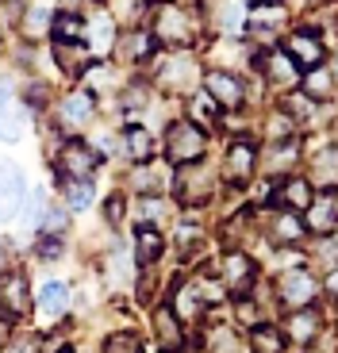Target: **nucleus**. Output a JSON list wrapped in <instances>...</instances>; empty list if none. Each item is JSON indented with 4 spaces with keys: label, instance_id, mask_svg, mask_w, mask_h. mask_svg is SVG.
<instances>
[{
    "label": "nucleus",
    "instance_id": "nucleus-42",
    "mask_svg": "<svg viewBox=\"0 0 338 353\" xmlns=\"http://www.w3.org/2000/svg\"><path fill=\"white\" fill-rule=\"evenodd\" d=\"M27 212H23V223L27 227H43V219H46V200H43V192H35V196H27Z\"/></svg>",
    "mask_w": 338,
    "mask_h": 353
},
{
    "label": "nucleus",
    "instance_id": "nucleus-21",
    "mask_svg": "<svg viewBox=\"0 0 338 353\" xmlns=\"http://www.w3.org/2000/svg\"><path fill=\"white\" fill-rule=\"evenodd\" d=\"M185 323H181L177 315H173V307H158L154 311V334H158V350L166 353H177L181 345H185Z\"/></svg>",
    "mask_w": 338,
    "mask_h": 353
},
{
    "label": "nucleus",
    "instance_id": "nucleus-5",
    "mask_svg": "<svg viewBox=\"0 0 338 353\" xmlns=\"http://www.w3.org/2000/svg\"><path fill=\"white\" fill-rule=\"evenodd\" d=\"M154 77H158V85L166 88V92H188L192 88V81L200 77L204 81V73H200V65H196L192 54H181L173 50L169 58H161V62H154Z\"/></svg>",
    "mask_w": 338,
    "mask_h": 353
},
{
    "label": "nucleus",
    "instance_id": "nucleus-8",
    "mask_svg": "<svg viewBox=\"0 0 338 353\" xmlns=\"http://www.w3.org/2000/svg\"><path fill=\"white\" fill-rule=\"evenodd\" d=\"M219 281L223 288L231 292V296H246L254 284H258V265H254V257L246 254V250H227V254L219 257Z\"/></svg>",
    "mask_w": 338,
    "mask_h": 353
},
{
    "label": "nucleus",
    "instance_id": "nucleus-33",
    "mask_svg": "<svg viewBox=\"0 0 338 353\" xmlns=\"http://www.w3.org/2000/svg\"><path fill=\"white\" fill-rule=\"evenodd\" d=\"M39 307H43V315H62L70 307V288L62 281H46L39 288Z\"/></svg>",
    "mask_w": 338,
    "mask_h": 353
},
{
    "label": "nucleus",
    "instance_id": "nucleus-19",
    "mask_svg": "<svg viewBox=\"0 0 338 353\" xmlns=\"http://www.w3.org/2000/svg\"><path fill=\"white\" fill-rule=\"evenodd\" d=\"M300 92H304V97H312L315 104H327V100H335V92H338V73L330 70L327 62H323V65H315V70H308V73H304Z\"/></svg>",
    "mask_w": 338,
    "mask_h": 353
},
{
    "label": "nucleus",
    "instance_id": "nucleus-20",
    "mask_svg": "<svg viewBox=\"0 0 338 353\" xmlns=\"http://www.w3.org/2000/svg\"><path fill=\"white\" fill-rule=\"evenodd\" d=\"M266 227H269V239L281 242V246H296V242L308 234L304 219H296V212H288V208H281V212H269V215H266Z\"/></svg>",
    "mask_w": 338,
    "mask_h": 353
},
{
    "label": "nucleus",
    "instance_id": "nucleus-30",
    "mask_svg": "<svg viewBox=\"0 0 338 353\" xmlns=\"http://www.w3.org/2000/svg\"><path fill=\"white\" fill-rule=\"evenodd\" d=\"M19 134H23V112L16 108V100H12L8 88L0 85V139L16 142Z\"/></svg>",
    "mask_w": 338,
    "mask_h": 353
},
{
    "label": "nucleus",
    "instance_id": "nucleus-29",
    "mask_svg": "<svg viewBox=\"0 0 338 353\" xmlns=\"http://www.w3.org/2000/svg\"><path fill=\"white\" fill-rule=\"evenodd\" d=\"M85 31H89V50L108 54L112 46H116V19L108 16L104 8L97 12V19H92V23H85Z\"/></svg>",
    "mask_w": 338,
    "mask_h": 353
},
{
    "label": "nucleus",
    "instance_id": "nucleus-44",
    "mask_svg": "<svg viewBox=\"0 0 338 353\" xmlns=\"http://www.w3.org/2000/svg\"><path fill=\"white\" fill-rule=\"evenodd\" d=\"M39 257H46V261H54V257H62V242L54 239V234L39 239Z\"/></svg>",
    "mask_w": 338,
    "mask_h": 353
},
{
    "label": "nucleus",
    "instance_id": "nucleus-46",
    "mask_svg": "<svg viewBox=\"0 0 338 353\" xmlns=\"http://www.w3.org/2000/svg\"><path fill=\"white\" fill-rule=\"evenodd\" d=\"M8 338H12V315H8L4 307H0V345L8 342Z\"/></svg>",
    "mask_w": 338,
    "mask_h": 353
},
{
    "label": "nucleus",
    "instance_id": "nucleus-10",
    "mask_svg": "<svg viewBox=\"0 0 338 353\" xmlns=\"http://www.w3.org/2000/svg\"><path fill=\"white\" fill-rule=\"evenodd\" d=\"M315 292H319V281H315L308 269H285V273L277 276V300L285 303L288 311L312 307Z\"/></svg>",
    "mask_w": 338,
    "mask_h": 353
},
{
    "label": "nucleus",
    "instance_id": "nucleus-9",
    "mask_svg": "<svg viewBox=\"0 0 338 353\" xmlns=\"http://www.w3.org/2000/svg\"><path fill=\"white\" fill-rule=\"evenodd\" d=\"M204 92L219 104V112H239L246 104V81L231 70H208L204 73Z\"/></svg>",
    "mask_w": 338,
    "mask_h": 353
},
{
    "label": "nucleus",
    "instance_id": "nucleus-37",
    "mask_svg": "<svg viewBox=\"0 0 338 353\" xmlns=\"http://www.w3.org/2000/svg\"><path fill=\"white\" fill-rule=\"evenodd\" d=\"M188 119L192 123H219V104H215L208 92H192V100H188Z\"/></svg>",
    "mask_w": 338,
    "mask_h": 353
},
{
    "label": "nucleus",
    "instance_id": "nucleus-1",
    "mask_svg": "<svg viewBox=\"0 0 338 353\" xmlns=\"http://www.w3.org/2000/svg\"><path fill=\"white\" fill-rule=\"evenodd\" d=\"M204 19L196 8H185L181 0H158L150 8V35L158 39V46L166 50H188L200 39Z\"/></svg>",
    "mask_w": 338,
    "mask_h": 353
},
{
    "label": "nucleus",
    "instance_id": "nucleus-39",
    "mask_svg": "<svg viewBox=\"0 0 338 353\" xmlns=\"http://www.w3.org/2000/svg\"><path fill=\"white\" fill-rule=\"evenodd\" d=\"M208 353H242V342L235 338V330L215 327L212 334H208Z\"/></svg>",
    "mask_w": 338,
    "mask_h": 353
},
{
    "label": "nucleus",
    "instance_id": "nucleus-31",
    "mask_svg": "<svg viewBox=\"0 0 338 353\" xmlns=\"http://www.w3.org/2000/svg\"><path fill=\"white\" fill-rule=\"evenodd\" d=\"M50 27H54V12L46 8V4H27V8H23L19 31H23L27 39H43V35H50Z\"/></svg>",
    "mask_w": 338,
    "mask_h": 353
},
{
    "label": "nucleus",
    "instance_id": "nucleus-32",
    "mask_svg": "<svg viewBox=\"0 0 338 353\" xmlns=\"http://www.w3.org/2000/svg\"><path fill=\"white\" fill-rule=\"evenodd\" d=\"M250 353H285V330L281 327H254L250 330Z\"/></svg>",
    "mask_w": 338,
    "mask_h": 353
},
{
    "label": "nucleus",
    "instance_id": "nucleus-38",
    "mask_svg": "<svg viewBox=\"0 0 338 353\" xmlns=\"http://www.w3.org/2000/svg\"><path fill=\"white\" fill-rule=\"evenodd\" d=\"M62 192H66V203H70L73 212H85L92 203V181H66Z\"/></svg>",
    "mask_w": 338,
    "mask_h": 353
},
{
    "label": "nucleus",
    "instance_id": "nucleus-12",
    "mask_svg": "<svg viewBox=\"0 0 338 353\" xmlns=\"http://www.w3.org/2000/svg\"><path fill=\"white\" fill-rule=\"evenodd\" d=\"M304 227L327 239L338 230V188H315L312 203H308V212H304Z\"/></svg>",
    "mask_w": 338,
    "mask_h": 353
},
{
    "label": "nucleus",
    "instance_id": "nucleus-47",
    "mask_svg": "<svg viewBox=\"0 0 338 353\" xmlns=\"http://www.w3.org/2000/svg\"><path fill=\"white\" fill-rule=\"evenodd\" d=\"M250 4H281V0H246V8Z\"/></svg>",
    "mask_w": 338,
    "mask_h": 353
},
{
    "label": "nucleus",
    "instance_id": "nucleus-3",
    "mask_svg": "<svg viewBox=\"0 0 338 353\" xmlns=\"http://www.w3.org/2000/svg\"><path fill=\"white\" fill-rule=\"evenodd\" d=\"M208 154V131L192 119H173L166 131V161L169 165H192Z\"/></svg>",
    "mask_w": 338,
    "mask_h": 353
},
{
    "label": "nucleus",
    "instance_id": "nucleus-15",
    "mask_svg": "<svg viewBox=\"0 0 338 353\" xmlns=\"http://www.w3.org/2000/svg\"><path fill=\"white\" fill-rule=\"evenodd\" d=\"M154 150H158V142H154L150 127H143V123L123 127V134H119V154H123V158L131 161V165L154 161Z\"/></svg>",
    "mask_w": 338,
    "mask_h": 353
},
{
    "label": "nucleus",
    "instance_id": "nucleus-17",
    "mask_svg": "<svg viewBox=\"0 0 338 353\" xmlns=\"http://www.w3.org/2000/svg\"><path fill=\"white\" fill-rule=\"evenodd\" d=\"M312 196H315V185L308 176H285L281 185H273V200L281 203V208H288V212H296V215L308 212Z\"/></svg>",
    "mask_w": 338,
    "mask_h": 353
},
{
    "label": "nucleus",
    "instance_id": "nucleus-41",
    "mask_svg": "<svg viewBox=\"0 0 338 353\" xmlns=\"http://www.w3.org/2000/svg\"><path fill=\"white\" fill-rule=\"evenodd\" d=\"M139 219H143V227L161 223L166 219V203H161L158 196H143V203H139Z\"/></svg>",
    "mask_w": 338,
    "mask_h": 353
},
{
    "label": "nucleus",
    "instance_id": "nucleus-27",
    "mask_svg": "<svg viewBox=\"0 0 338 353\" xmlns=\"http://www.w3.org/2000/svg\"><path fill=\"white\" fill-rule=\"evenodd\" d=\"M169 307H173V315H177L181 323H196V319L204 315V307H208V303L200 300V292H196V284L188 281V284H177V292H173V303H169Z\"/></svg>",
    "mask_w": 338,
    "mask_h": 353
},
{
    "label": "nucleus",
    "instance_id": "nucleus-13",
    "mask_svg": "<svg viewBox=\"0 0 338 353\" xmlns=\"http://www.w3.org/2000/svg\"><path fill=\"white\" fill-rule=\"evenodd\" d=\"M58 169H62L66 181H92V173L100 169V154L85 142H66L62 150H58Z\"/></svg>",
    "mask_w": 338,
    "mask_h": 353
},
{
    "label": "nucleus",
    "instance_id": "nucleus-40",
    "mask_svg": "<svg viewBox=\"0 0 338 353\" xmlns=\"http://www.w3.org/2000/svg\"><path fill=\"white\" fill-rule=\"evenodd\" d=\"M104 353H143V342H139L135 330H119L104 342Z\"/></svg>",
    "mask_w": 338,
    "mask_h": 353
},
{
    "label": "nucleus",
    "instance_id": "nucleus-48",
    "mask_svg": "<svg viewBox=\"0 0 338 353\" xmlns=\"http://www.w3.org/2000/svg\"><path fill=\"white\" fill-rule=\"evenodd\" d=\"M66 353H70V350H66Z\"/></svg>",
    "mask_w": 338,
    "mask_h": 353
},
{
    "label": "nucleus",
    "instance_id": "nucleus-22",
    "mask_svg": "<svg viewBox=\"0 0 338 353\" xmlns=\"http://www.w3.org/2000/svg\"><path fill=\"white\" fill-rule=\"evenodd\" d=\"M127 181H131L135 192H143V196H158L166 185H173V176H169L166 169L158 165V161H143V165H131Z\"/></svg>",
    "mask_w": 338,
    "mask_h": 353
},
{
    "label": "nucleus",
    "instance_id": "nucleus-4",
    "mask_svg": "<svg viewBox=\"0 0 338 353\" xmlns=\"http://www.w3.org/2000/svg\"><path fill=\"white\" fill-rule=\"evenodd\" d=\"M254 70L266 77V85L273 88V92H292V88H300V81H304V70L288 58L285 46L258 50V54H254Z\"/></svg>",
    "mask_w": 338,
    "mask_h": 353
},
{
    "label": "nucleus",
    "instance_id": "nucleus-14",
    "mask_svg": "<svg viewBox=\"0 0 338 353\" xmlns=\"http://www.w3.org/2000/svg\"><path fill=\"white\" fill-rule=\"evenodd\" d=\"M23 200H27V176H23V169L12 165V161H0V219L19 215Z\"/></svg>",
    "mask_w": 338,
    "mask_h": 353
},
{
    "label": "nucleus",
    "instance_id": "nucleus-35",
    "mask_svg": "<svg viewBox=\"0 0 338 353\" xmlns=\"http://www.w3.org/2000/svg\"><path fill=\"white\" fill-rule=\"evenodd\" d=\"M54 39H66V43H85V19L77 12H54Z\"/></svg>",
    "mask_w": 338,
    "mask_h": 353
},
{
    "label": "nucleus",
    "instance_id": "nucleus-2",
    "mask_svg": "<svg viewBox=\"0 0 338 353\" xmlns=\"http://www.w3.org/2000/svg\"><path fill=\"white\" fill-rule=\"evenodd\" d=\"M173 192H177V200L185 208H204L219 192V169L208 165L204 158L192 161V165H177V173H173Z\"/></svg>",
    "mask_w": 338,
    "mask_h": 353
},
{
    "label": "nucleus",
    "instance_id": "nucleus-16",
    "mask_svg": "<svg viewBox=\"0 0 338 353\" xmlns=\"http://www.w3.org/2000/svg\"><path fill=\"white\" fill-rule=\"evenodd\" d=\"M300 139H285V142H269V150L258 154V169H266L269 176L277 173H292L300 165Z\"/></svg>",
    "mask_w": 338,
    "mask_h": 353
},
{
    "label": "nucleus",
    "instance_id": "nucleus-34",
    "mask_svg": "<svg viewBox=\"0 0 338 353\" xmlns=\"http://www.w3.org/2000/svg\"><path fill=\"white\" fill-rule=\"evenodd\" d=\"M296 131H300V127H296V119H292V115H288L281 104H277L273 112L266 115V139H269V142H285V139H296Z\"/></svg>",
    "mask_w": 338,
    "mask_h": 353
},
{
    "label": "nucleus",
    "instance_id": "nucleus-43",
    "mask_svg": "<svg viewBox=\"0 0 338 353\" xmlns=\"http://www.w3.org/2000/svg\"><path fill=\"white\" fill-rule=\"evenodd\" d=\"M85 77H89V85L104 88L108 81H112V65H108V62H97V65H92V62H89V70H85Z\"/></svg>",
    "mask_w": 338,
    "mask_h": 353
},
{
    "label": "nucleus",
    "instance_id": "nucleus-45",
    "mask_svg": "<svg viewBox=\"0 0 338 353\" xmlns=\"http://www.w3.org/2000/svg\"><path fill=\"white\" fill-rule=\"evenodd\" d=\"M104 219L116 227L119 219H123V196H108V203H104Z\"/></svg>",
    "mask_w": 338,
    "mask_h": 353
},
{
    "label": "nucleus",
    "instance_id": "nucleus-24",
    "mask_svg": "<svg viewBox=\"0 0 338 353\" xmlns=\"http://www.w3.org/2000/svg\"><path fill=\"white\" fill-rule=\"evenodd\" d=\"M281 330H285V338H292L296 345H308V342L319 338V315H315L312 307H296L285 315V327Z\"/></svg>",
    "mask_w": 338,
    "mask_h": 353
},
{
    "label": "nucleus",
    "instance_id": "nucleus-6",
    "mask_svg": "<svg viewBox=\"0 0 338 353\" xmlns=\"http://www.w3.org/2000/svg\"><path fill=\"white\" fill-rule=\"evenodd\" d=\"M92 115H97V97H92V88H73L58 100V131L62 134H77L92 123Z\"/></svg>",
    "mask_w": 338,
    "mask_h": 353
},
{
    "label": "nucleus",
    "instance_id": "nucleus-26",
    "mask_svg": "<svg viewBox=\"0 0 338 353\" xmlns=\"http://www.w3.org/2000/svg\"><path fill=\"white\" fill-rule=\"evenodd\" d=\"M161 254H166V239H161V230L158 227H139V234H135V257H139V265L150 269V265L161 261Z\"/></svg>",
    "mask_w": 338,
    "mask_h": 353
},
{
    "label": "nucleus",
    "instance_id": "nucleus-18",
    "mask_svg": "<svg viewBox=\"0 0 338 353\" xmlns=\"http://www.w3.org/2000/svg\"><path fill=\"white\" fill-rule=\"evenodd\" d=\"M0 307L8 311L12 319L31 311V288H27L23 273H4L0 276Z\"/></svg>",
    "mask_w": 338,
    "mask_h": 353
},
{
    "label": "nucleus",
    "instance_id": "nucleus-11",
    "mask_svg": "<svg viewBox=\"0 0 338 353\" xmlns=\"http://www.w3.org/2000/svg\"><path fill=\"white\" fill-rule=\"evenodd\" d=\"M285 50H288V58H292V62L300 65L304 73L327 62V43L319 39V31H315V27L288 31V35H285Z\"/></svg>",
    "mask_w": 338,
    "mask_h": 353
},
{
    "label": "nucleus",
    "instance_id": "nucleus-25",
    "mask_svg": "<svg viewBox=\"0 0 338 353\" xmlns=\"http://www.w3.org/2000/svg\"><path fill=\"white\" fill-rule=\"evenodd\" d=\"M119 50H123L127 62H154V50H158V39L150 35V27H131L127 31V39H116Z\"/></svg>",
    "mask_w": 338,
    "mask_h": 353
},
{
    "label": "nucleus",
    "instance_id": "nucleus-7",
    "mask_svg": "<svg viewBox=\"0 0 338 353\" xmlns=\"http://www.w3.org/2000/svg\"><path fill=\"white\" fill-rule=\"evenodd\" d=\"M254 169H258V146L250 142V134L231 139V146H227V154H223L219 176L227 181V185H246L250 176H254Z\"/></svg>",
    "mask_w": 338,
    "mask_h": 353
},
{
    "label": "nucleus",
    "instance_id": "nucleus-36",
    "mask_svg": "<svg viewBox=\"0 0 338 353\" xmlns=\"http://www.w3.org/2000/svg\"><path fill=\"white\" fill-rule=\"evenodd\" d=\"M281 108H285V112L296 119V127L312 123L315 115H319V104H315L312 97H304V92H285V100H281Z\"/></svg>",
    "mask_w": 338,
    "mask_h": 353
},
{
    "label": "nucleus",
    "instance_id": "nucleus-23",
    "mask_svg": "<svg viewBox=\"0 0 338 353\" xmlns=\"http://www.w3.org/2000/svg\"><path fill=\"white\" fill-rule=\"evenodd\" d=\"M89 46L85 43H66V39H54V62L66 77H81V73L89 70Z\"/></svg>",
    "mask_w": 338,
    "mask_h": 353
},
{
    "label": "nucleus",
    "instance_id": "nucleus-28",
    "mask_svg": "<svg viewBox=\"0 0 338 353\" xmlns=\"http://www.w3.org/2000/svg\"><path fill=\"white\" fill-rule=\"evenodd\" d=\"M315 188H338V146H327L323 154H312V176Z\"/></svg>",
    "mask_w": 338,
    "mask_h": 353
}]
</instances>
